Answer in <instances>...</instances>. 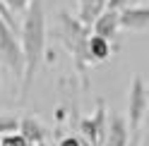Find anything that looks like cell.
<instances>
[{
  "mask_svg": "<svg viewBox=\"0 0 149 146\" xmlns=\"http://www.w3.org/2000/svg\"><path fill=\"white\" fill-rule=\"evenodd\" d=\"M19 48H22V98L29 96L34 77L41 67L46 53V10L43 0H29L24 10V22L19 26Z\"/></svg>",
  "mask_w": 149,
  "mask_h": 146,
  "instance_id": "6da1fadb",
  "label": "cell"
},
{
  "mask_svg": "<svg viewBox=\"0 0 149 146\" xmlns=\"http://www.w3.org/2000/svg\"><path fill=\"white\" fill-rule=\"evenodd\" d=\"M58 34H60V41L65 43L68 53L74 60L77 74L82 77V86L87 89V84H89L87 72H89V67H94V62H91V58H89V50H87V39H89L91 29L84 26L77 17H72L68 12H60V17H58Z\"/></svg>",
  "mask_w": 149,
  "mask_h": 146,
  "instance_id": "7a4b0ae2",
  "label": "cell"
},
{
  "mask_svg": "<svg viewBox=\"0 0 149 146\" xmlns=\"http://www.w3.org/2000/svg\"><path fill=\"white\" fill-rule=\"evenodd\" d=\"M149 110V94H147V84L142 77H135L132 84H130V94H127V115H130V125L127 129L132 132H142L144 117Z\"/></svg>",
  "mask_w": 149,
  "mask_h": 146,
  "instance_id": "3957f363",
  "label": "cell"
},
{
  "mask_svg": "<svg viewBox=\"0 0 149 146\" xmlns=\"http://www.w3.org/2000/svg\"><path fill=\"white\" fill-rule=\"evenodd\" d=\"M0 58L10 72L22 79V67H24V60H22V48H19V39H17V31L12 26H7V22L0 17Z\"/></svg>",
  "mask_w": 149,
  "mask_h": 146,
  "instance_id": "277c9868",
  "label": "cell"
},
{
  "mask_svg": "<svg viewBox=\"0 0 149 146\" xmlns=\"http://www.w3.org/2000/svg\"><path fill=\"white\" fill-rule=\"evenodd\" d=\"M106 120H108L106 103L99 98V101H96V113L79 120V134H82V139H84L87 144H91V146H101V144H104V136H106Z\"/></svg>",
  "mask_w": 149,
  "mask_h": 146,
  "instance_id": "5b68a950",
  "label": "cell"
},
{
  "mask_svg": "<svg viewBox=\"0 0 149 146\" xmlns=\"http://www.w3.org/2000/svg\"><path fill=\"white\" fill-rule=\"evenodd\" d=\"M147 24H149V7H144L142 3L118 10V26L120 29L142 34V31H147Z\"/></svg>",
  "mask_w": 149,
  "mask_h": 146,
  "instance_id": "8992f818",
  "label": "cell"
},
{
  "mask_svg": "<svg viewBox=\"0 0 149 146\" xmlns=\"http://www.w3.org/2000/svg\"><path fill=\"white\" fill-rule=\"evenodd\" d=\"M127 139H130L127 120L120 113H111L106 120V136L101 146H127Z\"/></svg>",
  "mask_w": 149,
  "mask_h": 146,
  "instance_id": "52a82bcc",
  "label": "cell"
},
{
  "mask_svg": "<svg viewBox=\"0 0 149 146\" xmlns=\"http://www.w3.org/2000/svg\"><path fill=\"white\" fill-rule=\"evenodd\" d=\"M89 29H94L96 36H101V39H108V41H116V36L120 31V26H118V12L116 10H106L101 12L94 22H91Z\"/></svg>",
  "mask_w": 149,
  "mask_h": 146,
  "instance_id": "ba28073f",
  "label": "cell"
},
{
  "mask_svg": "<svg viewBox=\"0 0 149 146\" xmlns=\"http://www.w3.org/2000/svg\"><path fill=\"white\" fill-rule=\"evenodd\" d=\"M17 132H19L31 146H46V127L31 115L17 120Z\"/></svg>",
  "mask_w": 149,
  "mask_h": 146,
  "instance_id": "9c48e42d",
  "label": "cell"
},
{
  "mask_svg": "<svg viewBox=\"0 0 149 146\" xmlns=\"http://www.w3.org/2000/svg\"><path fill=\"white\" fill-rule=\"evenodd\" d=\"M87 50H89V58L91 62H104L108 60L111 55H113V45H111L108 39H101V36L96 34H89V39H87Z\"/></svg>",
  "mask_w": 149,
  "mask_h": 146,
  "instance_id": "30bf717a",
  "label": "cell"
},
{
  "mask_svg": "<svg viewBox=\"0 0 149 146\" xmlns=\"http://www.w3.org/2000/svg\"><path fill=\"white\" fill-rule=\"evenodd\" d=\"M104 10H106V0H77V19L84 26H91V22Z\"/></svg>",
  "mask_w": 149,
  "mask_h": 146,
  "instance_id": "8fae6325",
  "label": "cell"
},
{
  "mask_svg": "<svg viewBox=\"0 0 149 146\" xmlns=\"http://www.w3.org/2000/svg\"><path fill=\"white\" fill-rule=\"evenodd\" d=\"M0 146H31V144L26 141L19 132H10V134L0 136Z\"/></svg>",
  "mask_w": 149,
  "mask_h": 146,
  "instance_id": "7c38bea8",
  "label": "cell"
},
{
  "mask_svg": "<svg viewBox=\"0 0 149 146\" xmlns=\"http://www.w3.org/2000/svg\"><path fill=\"white\" fill-rule=\"evenodd\" d=\"M17 120L19 117H15V115H0V136L10 134V132H17Z\"/></svg>",
  "mask_w": 149,
  "mask_h": 146,
  "instance_id": "4fadbf2b",
  "label": "cell"
},
{
  "mask_svg": "<svg viewBox=\"0 0 149 146\" xmlns=\"http://www.w3.org/2000/svg\"><path fill=\"white\" fill-rule=\"evenodd\" d=\"M142 0H106V7L108 10H123V7H130V5H139Z\"/></svg>",
  "mask_w": 149,
  "mask_h": 146,
  "instance_id": "5bb4252c",
  "label": "cell"
},
{
  "mask_svg": "<svg viewBox=\"0 0 149 146\" xmlns=\"http://www.w3.org/2000/svg\"><path fill=\"white\" fill-rule=\"evenodd\" d=\"M5 7L10 12H24L26 10V5H29V0H3Z\"/></svg>",
  "mask_w": 149,
  "mask_h": 146,
  "instance_id": "9a60e30c",
  "label": "cell"
},
{
  "mask_svg": "<svg viewBox=\"0 0 149 146\" xmlns=\"http://www.w3.org/2000/svg\"><path fill=\"white\" fill-rule=\"evenodd\" d=\"M58 146H82V139L79 136H65L58 141Z\"/></svg>",
  "mask_w": 149,
  "mask_h": 146,
  "instance_id": "2e32d148",
  "label": "cell"
},
{
  "mask_svg": "<svg viewBox=\"0 0 149 146\" xmlns=\"http://www.w3.org/2000/svg\"><path fill=\"white\" fill-rule=\"evenodd\" d=\"M82 146H91V144H87V141H84V139H82Z\"/></svg>",
  "mask_w": 149,
  "mask_h": 146,
  "instance_id": "e0dca14e",
  "label": "cell"
}]
</instances>
